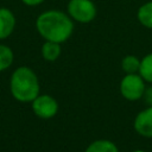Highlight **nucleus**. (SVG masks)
Here are the masks:
<instances>
[{
	"label": "nucleus",
	"mask_w": 152,
	"mask_h": 152,
	"mask_svg": "<svg viewBox=\"0 0 152 152\" xmlns=\"http://www.w3.org/2000/svg\"><path fill=\"white\" fill-rule=\"evenodd\" d=\"M38 32L46 40L63 43L74 31V23L71 18L62 11L50 10L43 12L36 21Z\"/></svg>",
	"instance_id": "nucleus-1"
},
{
	"label": "nucleus",
	"mask_w": 152,
	"mask_h": 152,
	"mask_svg": "<svg viewBox=\"0 0 152 152\" xmlns=\"http://www.w3.org/2000/svg\"><path fill=\"white\" fill-rule=\"evenodd\" d=\"M11 93L18 101H33L39 94V83L36 74L27 66L18 68L11 77Z\"/></svg>",
	"instance_id": "nucleus-2"
},
{
	"label": "nucleus",
	"mask_w": 152,
	"mask_h": 152,
	"mask_svg": "<svg viewBox=\"0 0 152 152\" xmlns=\"http://www.w3.org/2000/svg\"><path fill=\"white\" fill-rule=\"evenodd\" d=\"M68 14L71 19L87 24L95 19L96 6L91 0H70L68 4Z\"/></svg>",
	"instance_id": "nucleus-3"
},
{
	"label": "nucleus",
	"mask_w": 152,
	"mask_h": 152,
	"mask_svg": "<svg viewBox=\"0 0 152 152\" xmlns=\"http://www.w3.org/2000/svg\"><path fill=\"white\" fill-rule=\"evenodd\" d=\"M144 78L137 74H127L120 83V91L122 96L131 101L140 99L144 94Z\"/></svg>",
	"instance_id": "nucleus-4"
},
{
	"label": "nucleus",
	"mask_w": 152,
	"mask_h": 152,
	"mask_svg": "<svg viewBox=\"0 0 152 152\" xmlns=\"http://www.w3.org/2000/svg\"><path fill=\"white\" fill-rule=\"evenodd\" d=\"M32 109L37 116L49 119L57 113L58 104L57 101L50 95H40L32 101Z\"/></svg>",
	"instance_id": "nucleus-5"
},
{
	"label": "nucleus",
	"mask_w": 152,
	"mask_h": 152,
	"mask_svg": "<svg viewBox=\"0 0 152 152\" xmlns=\"http://www.w3.org/2000/svg\"><path fill=\"white\" fill-rule=\"evenodd\" d=\"M135 131L146 138H152V107L140 112L134 120Z\"/></svg>",
	"instance_id": "nucleus-6"
},
{
	"label": "nucleus",
	"mask_w": 152,
	"mask_h": 152,
	"mask_svg": "<svg viewBox=\"0 0 152 152\" xmlns=\"http://www.w3.org/2000/svg\"><path fill=\"white\" fill-rule=\"evenodd\" d=\"M15 18L7 8H0V39L7 38L14 30Z\"/></svg>",
	"instance_id": "nucleus-7"
},
{
	"label": "nucleus",
	"mask_w": 152,
	"mask_h": 152,
	"mask_svg": "<svg viewBox=\"0 0 152 152\" xmlns=\"http://www.w3.org/2000/svg\"><path fill=\"white\" fill-rule=\"evenodd\" d=\"M137 18L142 26L152 28V1H147L138 8Z\"/></svg>",
	"instance_id": "nucleus-8"
},
{
	"label": "nucleus",
	"mask_w": 152,
	"mask_h": 152,
	"mask_svg": "<svg viewBox=\"0 0 152 152\" xmlns=\"http://www.w3.org/2000/svg\"><path fill=\"white\" fill-rule=\"evenodd\" d=\"M42 55H43L44 59H46L49 62L56 61L61 55V45H59V43L46 40L42 46Z\"/></svg>",
	"instance_id": "nucleus-9"
},
{
	"label": "nucleus",
	"mask_w": 152,
	"mask_h": 152,
	"mask_svg": "<svg viewBox=\"0 0 152 152\" xmlns=\"http://www.w3.org/2000/svg\"><path fill=\"white\" fill-rule=\"evenodd\" d=\"M86 152H119L114 142L109 140H96L91 142Z\"/></svg>",
	"instance_id": "nucleus-10"
},
{
	"label": "nucleus",
	"mask_w": 152,
	"mask_h": 152,
	"mask_svg": "<svg viewBox=\"0 0 152 152\" xmlns=\"http://www.w3.org/2000/svg\"><path fill=\"white\" fill-rule=\"evenodd\" d=\"M139 74L145 81L152 82V52L146 55L142 61H140Z\"/></svg>",
	"instance_id": "nucleus-11"
},
{
	"label": "nucleus",
	"mask_w": 152,
	"mask_h": 152,
	"mask_svg": "<svg viewBox=\"0 0 152 152\" xmlns=\"http://www.w3.org/2000/svg\"><path fill=\"white\" fill-rule=\"evenodd\" d=\"M121 66H122V70H124L126 74H135L137 71H139L140 61H139L135 56L128 55V56H126V57L122 59Z\"/></svg>",
	"instance_id": "nucleus-12"
},
{
	"label": "nucleus",
	"mask_w": 152,
	"mask_h": 152,
	"mask_svg": "<svg viewBox=\"0 0 152 152\" xmlns=\"http://www.w3.org/2000/svg\"><path fill=\"white\" fill-rule=\"evenodd\" d=\"M13 62V52L6 45H0V71L7 69Z\"/></svg>",
	"instance_id": "nucleus-13"
},
{
	"label": "nucleus",
	"mask_w": 152,
	"mask_h": 152,
	"mask_svg": "<svg viewBox=\"0 0 152 152\" xmlns=\"http://www.w3.org/2000/svg\"><path fill=\"white\" fill-rule=\"evenodd\" d=\"M21 1L27 6H37V5L42 4L44 0H21Z\"/></svg>",
	"instance_id": "nucleus-14"
},
{
	"label": "nucleus",
	"mask_w": 152,
	"mask_h": 152,
	"mask_svg": "<svg viewBox=\"0 0 152 152\" xmlns=\"http://www.w3.org/2000/svg\"><path fill=\"white\" fill-rule=\"evenodd\" d=\"M135 152H144V151H135Z\"/></svg>",
	"instance_id": "nucleus-15"
}]
</instances>
